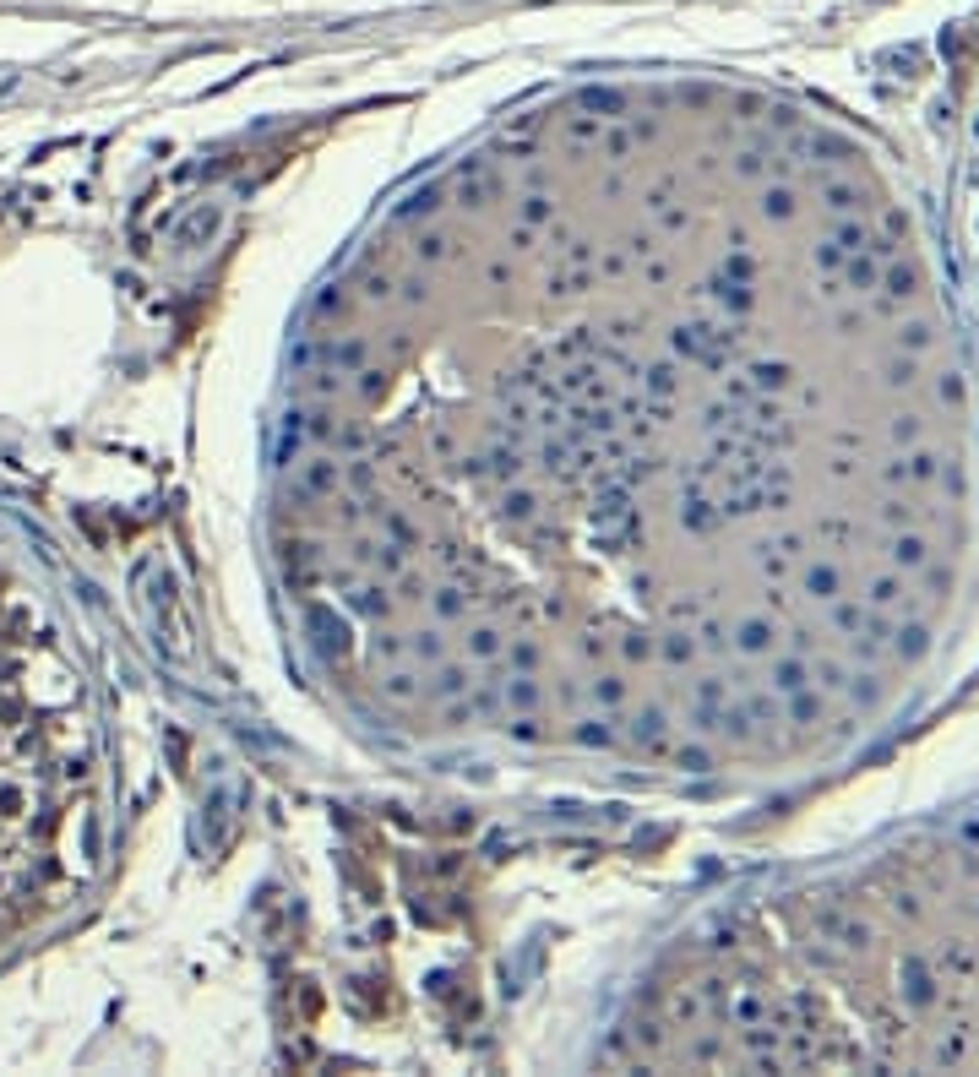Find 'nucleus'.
I'll return each mask as SVG.
<instances>
[{
  "mask_svg": "<svg viewBox=\"0 0 979 1077\" xmlns=\"http://www.w3.org/2000/svg\"><path fill=\"white\" fill-rule=\"evenodd\" d=\"M267 561L359 724L746 784L898 724L979 604V343L854 131L582 88L321 283Z\"/></svg>",
  "mask_w": 979,
  "mask_h": 1077,
  "instance_id": "nucleus-1",
  "label": "nucleus"
},
{
  "mask_svg": "<svg viewBox=\"0 0 979 1077\" xmlns=\"http://www.w3.org/2000/svg\"><path fill=\"white\" fill-rule=\"evenodd\" d=\"M604 1061L979 1072V806L680 936Z\"/></svg>",
  "mask_w": 979,
  "mask_h": 1077,
  "instance_id": "nucleus-2",
  "label": "nucleus"
},
{
  "mask_svg": "<svg viewBox=\"0 0 979 1077\" xmlns=\"http://www.w3.org/2000/svg\"><path fill=\"white\" fill-rule=\"evenodd\" d=\"M963 272H969V300L979 316V115L969 136V158H963Z\"/></svg>",
  "mask_w": 979,
  "mask_h": 1077,
  "instance_id": "nucleus-3",
  "label": "nucleus"
}]
</instances>
